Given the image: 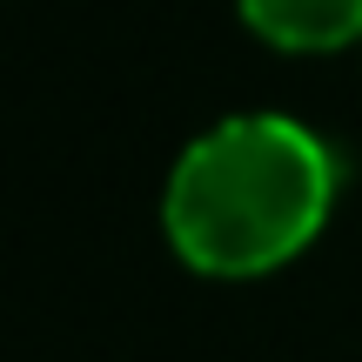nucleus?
Returning a JSON list of instances; mask_svg holds the SVG:
<instances>
[{"label": "nucleus", "instance_id": "obj_1", "mask_svg": "<svg viewBox=\"0 0 362 362\" xmlns=\"http://www.w3.org/2000/svg\"><path fill=\"white\" fill-rule=\"evenodd\" d=\"M336 155L288 115H235L208 128L168 175V242L202 275H269L322 235Z\"/></svg>", "mask_w": 362, "mask_h": 362}, {"label": "nucleus", "instance_id": "obj_2", "mask_svg": "<svg viewBox=\"0 0 362 362\" xmlns=\"http://www.w3.org/2000/svg\"><path fill=\"white\" fill-rule=\"evenodd\" d=\"M242 21L269 47L329 54L342 40H362V0H242Z\"/></svg>", "mask_w": 362, "mask_h": 362}]
</instances>
